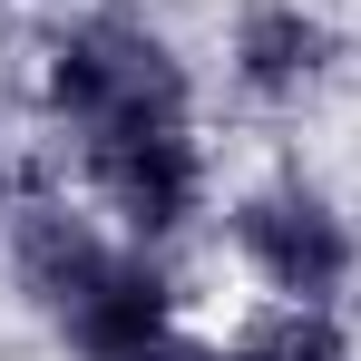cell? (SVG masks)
Instances as JSON below:
<instances>
[{
	"mask_svg": "<svg viewBox=\"0 0 361 361\" xmlns=\"http://www.w3.org/2000/svg\"><path fill=\"white\" fill-rule=\"evenodd\" d=\"M205 254L235 302H361V195L312 157H274L225 185Z\"/></svg>",
	"mask_w": 361,
	"mask_h": 361,
	"instance_id": "cell-1",
	"label": "cell"
},
{
	"mask_svg": "<svg viewBox=\"0 0 361 361\" xmlns=\"http://www.w3.org/2000/svg\"><path fill=\"white\" fill-rule=\"evenodd\" d=\"M361 39L332 0H215L205 30V88L244 127H312L332 98H352Z\"/></svg>",
	"mask_w": 361,
	"mask_h": 361,
	"instance_id": "cell-2",
	"label": "cell"
},
{
	"mask_svg": "<svg viewBox=\"0 0 361 361\" xmlns=\"http://www.w3.org/2000/svg\"><path fill=\"white\" fill-rule=\"evenodd\" d=\"M127 244H157V254H205L215 215H225V137L215 118H185V127H137V137H108L88 157L59 166Z\"/></svg>",
	"mask_w": 361,
	"mask_h": 361,
	"instance_id": "cell-3",
	"label": "cell"
},
{
	"mask_svg": "<svg viewBox=\"0 0 361 361\" xmlns=\"http://www.w3.org/2000/svg\"><path fill=\"white\" fill-rule=\"evenodd\" d=\"M235 361H361V302H235Z\"/></svg>",
	"mask_w": 361,
	"mask_h": 361,
	"instance_id": "cell-4",
	"label": "cell"
},
{
	"mask_svg": "<svg viewBox=\"0 0 361 361\" xmlns=\"http://www.w3.org/2000/svg\"><path fill=\"white\" fill-rule=\"evenodd\" d=\"M137 361H235V332H225V322H205V312H195V322H185V332H166V342H157V352H137Z\"/></svg>",
	"mask_w": 361,
	"mask_h": 361,
	"instance_id": "cell-5",
	"label": "cell"
},
{
	"mask_svg": "<svg viewBox=\"0 0 361 361\" xmlns=\"http://www.w3.org/2000/svg\"><path fill=\"white\" fill-rule=\"evenodd\" d=\"M39 176V157H30V137L20 127H0V235H10V215H20V195Z\"/></svg>",
	"mask_w": 361,
	"mask_h": 361,
	"instance_id": "cell-6",
	"label": "cell"
}]
</instances>
